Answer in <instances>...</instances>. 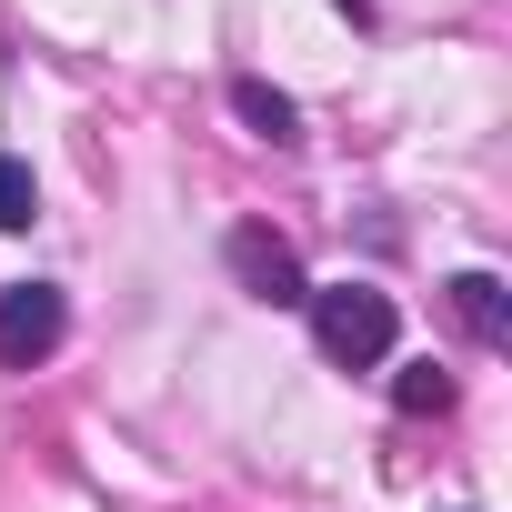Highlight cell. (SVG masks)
<instances>
[{"mask_svg":"<svg viewBox=\"0 0 512 512\" xmlns=\"http://www.w3.org/2000/svg\"><path fill=\"white\" fill-rule=\"evenodd\" d=\"M312 312V342H322V362H342V372H372L382 352H392V292H372V282H332V292H312L302 302Z\"/></svg>","mask_w":512,"mask_h":512,"instance_id":"obj_1","label":"cell"},{"mask_svg":"<svg viewBox=\"0 0 512 512\" xmlns=\"http://www.w3.org/2000/svg\"><path fill=\"white\" fill-rule=\"evenodd\" d=\"M61 332H71V302H61L51 282H11V292H0V362H11V372L51 362Z\"/></svg>","mask_w":512,"mask_h":512,"instance_id":"obj_2","label":"cell"},{"mask_svg":"<svg viewBox=\"0 0 512 512\" xmlns=\"http://www.w3.org/2000/svg\"><path fill=\"white\" fill-rule=\"evenodd\" d=\"M231 272H241V292H251V302H282V312H292V302H312V282H302V262H292V241H282V231H262V221H241V231H231Z\"/></svg>","mask_w":512,"mask_h":512,"instance_id":"obj_3","label":"cell"},{"mask_svg":"<svg viewBox=\"0 0 512 512\" xmlns=\"http://www.w3.org/2000/svg\"><path fill=\"white\" fill-rule=\"evenodd\" d=\"M452 312H462V332H472V342H492V352L512 342V302H502V282H492V272H462V282H452Z\"/></svg>","mask_w":512,"mask_h":512,"instance_id":"obj_4","label":"cell"},{"mask_svg":"<svg viewBox=\"0 0 512 512\" xmlns=\"http://www.w3.org/2000/svg\"><path fill=\"white\" fill-rule=\"evenodd\" d=\"M231 111H241L251 131H262V141H302V111H292L272 81H231Z\"/></svg>","mask_w":512,"mask_h":512,"instance_id":"obj_5","label":"cell"},{"mask_svg":"<svg viewBox=\"0 0 512 512\" xmlns=\"http://www.w3.org/2000/svg\"><path fill=\"white\" fill-rule=\"evenodd\" d=\"M392 402H402V412H452V372H432V362H412V372L392 382Z\"/></svg>","mask_w":512,"mask_h":512,"instance_id":"obj_6","label":"cell"},{"mask_svg":"<svg viewBox=\"0 0 512 512\" xmlns=\"http://www.w3.org/2000/svg\"><path fill=\"white\" fill-rule=\"evenodd\" d=\"M41 211V191H31V161H11V151H0V231H21Z\"/></svg>","mask_w":512,"mask_h":512,"instance_id":"obj_7","label":"cell"}]
</instances>
